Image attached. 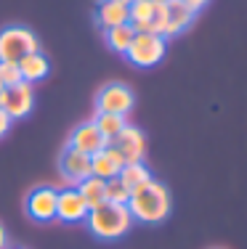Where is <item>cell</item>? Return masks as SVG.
<instances>
[{
  "label": "cell",
  "instance_id": "obj_25",
  "mask_svg": "<svg viewBox=\"0 0 247 249\" xmlns=\"http://www.w3.org/2000/svg\"><path fill=\"white\" fill-rule=\"evenodd\" d=\"M0 249H8V233H5L3 223H0Z\"/></svg>",
  "mask_w": 247,
  "mask_h": 249
},
{
  "label": "cell",
  "instance_id": "obj_12",
  "mask_svg": "<svg viewBox=\"0 0 247 249\" xmlns=\"http://www.w3.org/2000/svg\"><path fill=\"white\" fill-rule=\"evenodd\" d=\"M165 5H168V19H165V29H162L165 40L186 32V29L194 24V19H197V14H194L189 5L181 3V0H168Z\"/></svg>",
  "mask_w": 247,
  "mask_h": 249
},
{
  "label": "cell",
  "instance_id": "obj_6",
  "mask_svg": "<svg viewBox=\"0 0 247 249\" xmlns=\"http://www.w3.org/2000/svg\"><path fill=\"white\" fill-rule=\"evenodd\" d=\"M88 204L85 199L77 194V188H64V191L56 194V220L58 223H67V225H75V223H85L88 217Z\"/></svg>",
  "mask_w": 247,
  "mask_h": 249
},
{
  "label": "cell",
  "instance_id": "obj_9",
  "mask_svg": "<svg viewBox=\"0 0 247 249\" xmlns=\"http://www.w3.org/2000/svg\"><path fill=\"white\" fill-rule=\"evenodd\" d=\"M56 188L40 186L27 196V217L35 223H54L56 220Z\"/></svg>",
  "mask_w": 247,
  "mask_h": 249
},
{
  "label": "cell",
  "instance_id": "obj_1",
  "mask_svg": "<svg viewBox=\"0 0 247 249\" xmlns=\"http://www.w3.org/2000/svg\"><path fill=\"white\" fill-rule=\"evenodd\" d=\"M170 191L160 180H146L136 191H131V201H128V212H131L133 223L144 225H157L170 215Z\"/></svg>",
  "mask_w": 247,
  "mask_h": 249
},
{
  "label": "cell",
  "instance_id": "obj_24",
  "mask_svg": "<svg viewBox=\"0 0 247 249\" xmlns=\"http://www.w3.org/2000/svg\"><path fill=\"white\" fill-rule=\"evenodd\" d=\"M181 3H184V5H189V8L194 11V14H197V11H202L205 5L210 3V0H181Z\"/></svg>",
  "mask_w": 247,
  "mask_h": 249
},
{
  "label": "cell",
  "instance_id": "obj_13",
  "mask_svg": "<svg viewBox=\"0 0 247 249\" xmlns=\"http://www.w3.org/2000/svg\"><path fill=\"white\" fill-rule=\"evenodd\" d=\"M69 146L82 151V154H88V157H93L96 151H101L107 146V141H104V135L96 130L93 122H82L69 133Z\"/></svg>",
  "mask_w": 247,
  "mask_h": 249
},
{
  "label": "cell",
  "instance_id": "obj_14",
  "mask_svg": "<svg viewBox=\"0 0 247 249\" xmlns=\"http://www.w3.org/2000/svg\"><path fill=\"white\" fill-rule=\"evenodd\" d=\"M128 21H131V11H128V5L114 3V0H98V5H96V24L101 29L120 27V24H128Z\"/></svg>",
  "mask_w": 247,
  "mask_h": 249
},
{
  "label": "cell",
  "instance_id": "obj_20",
  "mask_svg": "<svg viewBox=\"0 0 247 249\" xmlns=\"http://www.w3.org/2000/svg\"><path fill=\"white\" fill-rule=\"evenodd\" d=\"M104 196H107L109 204H125L131 201V191L125 188V183L120 180V178H109L107 186H104Z\"/></svg>",
  "mask_w": 247,
  "mask_h": 249
},
{
  "label": "cell",
  "instance_id": "obj_22",
  "mask_svg": "<svg viewBox=\"0 0 247 249\" xmlns=\"http://www.w3.org/2000/svg\"><path fill=\"white\" fill-rule=\"evenodd\" d=\"M165 19H168V5L165 3H157L154 0V14H152V32L154 35H162V29H165Z\"/></svg>",
  "mask_w": 247,
  "mask_h": 249
},
{
  "label": "cell",
  "instance_id": "obj_2",
  "mask_svg": "<svg viewBox=\"0 0 247 249\" xmlns=\"http://www.w3.org/2000/svg\"><path fill=\"white\" fill-rule=\"evenodd\" d=\"M85 225L96 239L117 241L133 228V217H131V212H128L125 204H109V201H104V204L93 207V210L88 212Z\"/></svg>",
  "mask_w": 247,
  "mask_h": 249
},
{
  "label": "cell",
  "instance_id": "obj_4",
  "mask_svg": "<svg viewBox=\"0 0 247 249\" xmlns=\"http://www.w3.org/2000/svg\"><path fill=\"white\" fill-rule=\"evenodd\" d=\"M168 53V40L162 35H149V32H136L133 35L131 48L125 51V58L138 69H149L165 58Z\"/></svg>",
  "mask_w": 247,
  "mask_h": 249
},
{
  "label": "cell",
  "instance_id": "obj_16",
  "mask_svg": "<svg viewBox=\"0 0 247 249\" xmlns=\"http://www.w3.org/2000/svg\"><path fill=\"white\" fill-rule=\"evenodd\" d=\"M96 124V130L104 135V141L112 143V141L117 138V135L122 133V127L128 124V117H120V114H104V111H96V117L91 120Z\"/></svg>",
  "mask_w": 247,
  "mask_h": 249
},
{
  "label": "cell",
  "instance_id": "obj_21",
  "mask_svg": "<svg viewBox=\"0 0 247 249\" xmlns=\"http://www.w3.org/2000/svg\"><path fill=\"white\" fill-rule=\"evenodd\" d=\"M0 82H3L5 88H11V85H16V82H21L19 64H14V61H0Z\"/></svg>",
  "mask_w": 247,
  "mask_h": 249
},
{
  "label": "cell",
  "instance_id": "obj_11",
  "mask_svg": "<svg viewBox=\"0 0 247 249\" xmlns=\"http://www.w3.org/2000/svg\"><path fill=\"white\" fill-rule=\"evenodd\" d=\"M122 167H125V159H122V154L117 151L112 143H107L101 151H96L91 157V175L93 178H101V180L117 178Z\"/></svg>",
  "mask_w": 247,
  "mask_h": 249
},
{
  "label": "cell",
  "instance_id": "obj_17",
  "mask_svg": "<svg viewBox=\"0 0 247 249\" xmlns=\"http://www.w3.org/2000/svg\"><path fill=\"white\" fill-rule=\"evenodd\" d=\"M104 186H107V180L91 175V178H85V180H80L75 188H77V194L85 199L88 210H93V207H98V204H104V201H107V196H104Z\"/></svg>",
  "mask_w": 247,
  "mask_h": 249
},
{
  "label": "cell",
  "instance_id": "obj_27",
  "mask_svg": "<svg viewBox=\"0 0 247 249\" xmlns=\"http://www.w3.org/2000/svg\"><path fill=\"white\" fill-rule=\"evenodd\" d=\"M114 3H122V5H131L133 0H114Z\"/></svg>",
  "mask_w": 247,
  "mask_h": 249
},
{
  "label": "cell",
  "instance_id": "obj_7",
  "mask_svg": "<svg viewBox=\"0 0 247 249\" xmlns=\"http://www.w3.org/2000/svg\"><path fill=\"white\" fill-rule=\"evenodd\" d=\"M35 106V90L29 82H16V85L5 88V96H3V104H0V109L5 111V114L11 117V120H21V117H27L29 111H32Z\"/></svg>",
  "mask_w": 247,
  "mask_h": 249
},
{
  "label": "cell",
  "instance_id": "obj_10",
  "mask_svg": "<svg viewBox=\"0 0 247 249\" xmlns=\"http://www.w3.org/2000/svg\"><path fill=\"white\" fill-rule=\"evenodd\" d=\"M58 170H61L64 180L77 186L80 180L91 178V157L77 151V149H72V146H67L61 151V157H58Z\"/></svg>",
  "mask_w": 247,
  "mask_h": 249
},
{
  "label": "cell",
  "instance_id": "obj_3",
  "mask_svg": "<svg viewBox=\"0 0 247 249\" xmlns=\"http://www.w3.org/2000/svg\"><path fill=\"white\" fill-rule=\"evenodd\" d=\"M40 51V40L32 29L21 24H11L0 29V61H21L27 53Z\"/></svg>",
  "mask_w": 247,
  "mask_h": 249
},
{
  "label": "cell",
  "instance_id": "obj_18",
  "mask_svg": "<svg viewBox=\"0 0 247 249\" xmlns=\"http://www.w3.org/2000/svg\"><path fill=\"white\" fill-rule=\"evenodd\" d=\"M104 32V43L109 45L114 53H122L125 56V51L131 48V43H133V27L131 24H120V27H109V29H101Z\"/></svg>",
  "mask_w": 247,
  "mask_h": 249
},
{
  "label": "cell",
  "instance_id": "obj_19",
  "mask_svg": "<svg viewBox=\"0 0 247 249\" xmlns=\"http://www.w3.org/2000/svg\"><path fill=\"white\" fill-rule=\"evenodd\" d=\"M117 178L125 183L128 191H136L138 186H144L146 180H152V173H149V167H146L144 162H136V164H125Z\"/></svg>",
  "mask_w": 247,
  "mask_h": 249
},
{
  "label": "cell",
  "instance_id": "obj_5",
  "mask_svg": "<svg viewBox=\"0 0 247 249\" xmlns=\"http://www.w3.org/2000/svg\"><path fill=\"white\" fill-rule=\"evenodd\" d=\"M133 104H136V96L122 82H107L96 93V111H104V114L128 117L133 111Z\"/></svg>",
  "mask_w": 247,
  "mask_h": 249
},
{
  "label": "cell",
  "instance_id": "obj_23",
  "mask_svg": "<svg viewBox=\"0 0 247 249\" xmlns=\"http://www.w3.org/2000/svg\"><path fill=\"white\" fill-rule=\"evenodd\" d=\"M11 122H14V120H11V117L0 109V138H5V133L11 130Z\"/></svg>",
  "mask_w": 247,
  "mask_h": 249
},
{
  "label": "cell",
  "instance_id": "obj_8",
  "mask_svg": "<svg viewBox=\"0 0 247 249\" xmlns=\"http://www.w3.org/2000/svg\"><path fill=\"white\" fill-rule=\"evenodd\" d=\"M112 146L122 154L125 164L144 162V157H146V135H144L141 127H136V124H125L122 133L112 141Z\"/></svg>",
  "mask_w": 247,
  "mask_h": 249
},
{
  "label": "cell",
  "instance_id": "obj_26",
  "mask_svg": "<svg viewBox=\"0 0 247 249\" xmlns=\"http://www.w3.org/2000/svg\"><path fill=\"white\" fill-rule=\"evenodd\" d=\"M3 96H5V85L0 82V104H3Z\"/></svg>",
  "mask_w": 247,
  "mask_h": 249
},
{
  "label": "cell",
  "instance_id": "obj_15",
  "mask_svg": "<svg viewBox=\"0 0 247 249\" xmlns=\"http://www.w3.org/2000/svg\"><path fill=\"white\" fill-rule=\"evenodd\" d=\"M19 64V72H21V80L24 82H40L43 77H48V69H51V64H48V56L45 53H40V51H35V53H27L21 61H16Z\"/></svg>",
  "mask_w": 247,
  "mask_h": 249
},
{
  "label": "cell",
  "instance_id": "obj_28",
  "mask_svg": "<svg viewBox=\"0 0 247 249\" xmlns=\"http://www.w3.org/2000/svg\"><path fill=\"white\" fill-rule=\"evenodd\" d=\"M157 3H168V0H157Z\"/></svg>",
  "mask_w": 247,
  "mask_h": 249
}]
</instances>
